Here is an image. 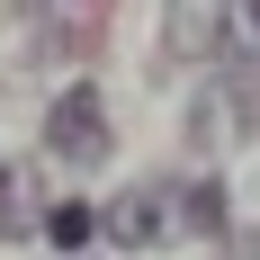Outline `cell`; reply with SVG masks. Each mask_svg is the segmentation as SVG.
Here are the masks:
<instances>
[{
	"instance_id": "obj_4",
	"label": "cell",
	"mask_w": 260,
	"mask_h": 260,
	"mask_svg": "<svg viewBox=\"0 0 260 260\" xmlns=\"http://www.w3.org/2000/svg\"><path fill=\"white\" fill-rule=\"evenodd\" d=\"M45 234H54V242H63V251H81V242L99 234V207H81V198H63V207H54V215H45Z\"/></svg>"
},
{
	"instance_id": "obj_1",
	"label": "cell",
	"mask_w": 260,
	"mask_h": 260,
	"mask_svg": "<svg viewBox=\"0 0 260 260\" xmlns=\"http://www.w3.org/2000/svg\"><path fill=\"white\" fill-rule=\"evenodd\" d=\"M234 36V0H161V54L171 63H215Z\"/></svg>"
},
{
	"instance_id": "obj_7",
	"label": "cell",
	"mask_w": 260,
	"mask_h": 260,
	"mask_svg": "<svg viewBox=\"0 0 260 260\" xmlns=\"http://www.w3.org/2000/svg\"><path fill=\"white\" fill-rule=\"evenodd\" d=\"M251 27H260V0H251Z\"/></svg>"
},
{
	"instance_id": "obj_2",
	"label": "cell",
	"mask_w": 260,
	"mask_h": 260,
	"mask_svg": "<svg viewBox=\"0 0 260 260\" xmlns=\"http://www.w3.org/2000/svg\"><path fill=\"white\" fill-rule=\"evenodd\" d=\"M45 144L63 161H81V171H99L108 161V117H99V90H63L54 99V117H45Z\"/></svg>"
},
{
	"instance_id": "obj_6",
	"label": "cell",
	"mask_w": 260,
	"mask_h": 260,
	"mask_svg": "<svg viewBox=\"0 0 260 260\" xmlns=\"http://www.w3.org/2000/svg\"><path fill=\"white\" fill-rule=\"evenodd\" d=\"M188 224H198V234H224V188H215V180L188 188Z\"/></svg>"
},
{
	"instance_id": "obj_5",
	"label": "cell",
	"mask_w": 260,
	"mask_h": 260,
	"mask_svg": "<svg viewBox=\"0 0 260 260\" xmlns=\"http://www.w3.org/2000/svg\"><path fill=\"white\" fill-rule=\"evenodd\" d=\"M18 188H27V171H9V161H0V242H18V234H27V207H18Z\"/></svg>"
},
{
	"instance_id": "obj_3",
	"label": "cell",
	"mask_w": 260,
	"mask_h": 260,
	"mask_svg": "<svg viewBox=\"0 0 260 260\" xmlns=\"http://www.w3.org/2000/svg\"><path fill=\"white\" fill-rule=\"evenodd\" d=\"M99 234H108V242H135V251H144V242H161V198H153V188L108 198V207H99Z\"/></svg>"
}]
</instances>
